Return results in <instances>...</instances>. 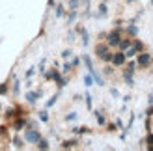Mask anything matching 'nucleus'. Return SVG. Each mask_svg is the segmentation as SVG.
Segmentation results:
<instances>
[{
  "mask_svg": "<svg viewBox=\"0 0 153 151\" xmlns=\"http://www.w3.org/2000/svg\"><path fill=\"white\" fill-rule=\"evenodd\" d=\"M95 54L101 58L103 62H112V58H114V52H110L108 43H99V45H95Z\"/></svg>",
  "mask_w": 153,
  "mask_h": 151,
  "instance_id": "f257e3e1",
  "label": "nucleus"
},
{
  "mask_svg": "<svg viewBox=\"0 0 153 151\" xmlns=\"http://www.w3.org/2000/svg\"><path fill=\"white\" fill-rule=\"evenodd\" d=\"M120 41H121V36H120L118 30H112V32L106 36V43H108V47H118Z\"/></svg>",
  "mask_w": 153,
  "mask_h": 151,
  "instance_id": "f03ea898",
  "label": "nucleus"
},
{
  "mask_svg": "<svg viewBox=\"0 0 153 151\" xmlns=\"http://www.w3.org/2000/svg\"><path fill=\"white\" fill-rule=\"evenodd\" d=\"M25 138H26L28 142H32V144H37V142L41 140V134L37 132V131H34V129H28V131L25 132Z\"/></svg>",
  "mask_w": 153,
  "mask_h": 151,
  "instance_id": "7ed1b4c3",
  "label": "nucleus"
},
{
  "mask_svg": "<svg viewBox=\"0 0 153 151\" xmlns=\"http://www.w3.org/2000/svg\"><path fill=\"white\" fill-rule=\"evenodd\" d=\"M149 60H151V54H148V52H138V60H136V64L142 65V67H146L149 64Z\"/></svg>",
  "mask_w": 153,
  "mask_h": 151,
  "instance_id": "20e7f679",
  "label": "nucleus"
},
{
  "mask_svg": "<svg viewBox=\"0 0 153 151\" xmlns=\"http://www.w3.org/2000/svg\"><path fill=\"white\" fill-rule=\"evenodd\" d=\"M125 60H127V56H125V52H114L112 64L120 67V65H123V64H125Z\"/></svg>",
  "mask_w": 153,
  "mask_h": 151,
  "instance_id": "39448f33",
  "label": "nucleus"
},
{
  "mask_svg": "<svg viewBox=\"0 0 153 151\" xmlns=\"http://www.w3.org/2000/svg\"><path fill=\"white\" fill-rule=\"evenodd\" d=\"M88 73L91 75V77H94V80L97 82V84H99V86H103V84H105V82H103V78H101V77H99V75H97V71L94 69V67H91V69H88Z\"/></svg>",
  "mask_w": 153,
  "mask_h": 151,
  "instance_id": "423d86ee",
  "label": "nucleus"
},
{
  "mask_svg": "<svg viewBox=\"0 0 153 151\" xmlns=\"http://www.w3.org/2000/svg\"><path fill=\"white\" fill-rule=\"evenodd\" d=\"M39 95H41V92H28V93H26V101H28V103H36V99H37Z\"/></svg>",
  "mask_w": 153,
  "mask_h": 151,
  "instance_id": "0eeeda50",
  "label": "nucleus"
},
{
  "mask_svg": "<svg viewBox=\"0 0 153 151\" xmlns=\"http://www.w3.org/2000/svg\"><path fill=\"white\" fill-rule=\"evenodd\" d=\"M131 45H133V39H121L118 47H120L121 50H125V49H129V47H131Z\"/></svg>",
  "mask_w": 153,
  "mask_h": 151,
  "instance_id": "6e6552de",
  "label": "nucleus"
},
{
  "mask_svg": "<svg viewBox=\"0 0 153 151\" xmlns=\"http://www.w3.org/2000/svg\"><path fill=\"white\" fill-rule=\"evenodd\" d=\"M136 52H138V50H136V47H134V45H131L129 49H125V56H127V58H133Z\"/></svg>",
  "mask_w": 153,
  "mask_h": 151,
  "instance_id": "1a4fd4ad",
  "label": "nucleus"
},
{
  "mask_svg": "<svg viewBox=\"0 0 153 151\" xmlns=\"http://www.w3.org/2000/svg\"><path fill=\"white\" fill-rule=\"evenodd\" d=\"M80 34H82V45H88L90 43V37H88V32L84 28H80Z\"/></svg>",
  "mask_w": 153,
  "mask_h": 151,
  "instance_id": "9d476101",
  "label": "nucleus"
},
{
  "mask_svg": "<svg viewBox=\"0 0 153 151\" xmlns=\"http://www.w3.org/2000/svg\"><path fill=\"white\" fill-rule=\"evenodd\" d=\"M84 84L90 88L91 84H94V77H91V75H86V77H84Z\"/></svg>",
  "mask_w": 153,
  "mask_h": 151,
  "instance_id": "9b49d317",
  "label": "nucleus"
},
{
  "mask_svg": "<svg viewBox=\"0 0 153 151\" xmlns=\"http://www.w3.org/2000/svg\"><path fill=\"white\" fill-rule=\"evenodd\" d=\"M37 147H39V149H49V142L47 140H39V142H37Z\"/></svg>",
  "mask_w": 153,
  "mask_h": 151,
  "instance_id": "f8f14e48",
  "label": "nucleus"
},
{
  "mask_svg": "<svg viewBox=\"0 0 153 151\" xmlns=\"http://www.w3.org/2000/svg\"><path fill=\"white\" fill-rule=\"evenodd\" d=\"M127 32L131 34V36H136V32H138V28H136L134 24H129V26H127Z\"/></svg>",
  "mask_w": 153,
  "mask_h": 151,
  "instance_id": "ddd939ff",
  "label": "nucleus"
},
{
  "mask_svg": "<svg viewBox=\"0 0 153 151\" xmlns=\"http://www.w3.org/2000/svg\"><path fill=\"white\" fill-rule=\"evenodd\" d=\"M95 116H97V123L99 125H105V118H103L101 112H95Z\"/></svg>",
  "mask_w": 153,
  "mask_h": 151,
  "instance_id": "4468645a",
  "label": "nucleus"
},
{
  "mask_svg": "<svg viewBox=\"0 0 153 151\" xmlns=\"http://www.w3.org/2000/svg\"><path fill=\"white\" fill-rule=\"evenodd\" d=\"M105 15H106V6L101 4V6H99V17H105Z\"/></svg>",
  "mask_w": 153,
  "mask_h": 151,
  "instance_id": "2eb2a0df",
  "label": "nucleus"
},
{
  "mask_svg": "<svg viewBox=\"0 0 153 151\" xmlns=\"http://www.w3.org/2000/svg\"><path fill=\"white\" fill-rule=\"evenodd\" d=\"M75 144H76L75 140H67V142H64V144H62V147H73Z\"/></svg>",
  "mask_w": 153,
  "mask_h": 151,
  "instance_id": "dca6fc26",
  "label": "nucleus"
},
{
  "mask_svg": "<svg viewBox=\"0 0 153 151\" xmlns=\"http://www.w3.org/2000/svg\"><path fill=\"white\" fill-rule=\"evenodd\" d=\"M134 67H136V62H131L127 65V73H134Z\"/></svg>",
  "mask_w": 153,
  "mask_h": 151,
  "instance_id": "f3484780",
  "label": "nucleus"
},
{
  "mask_svg": "<svg viewBox=\"0 0 153 151\" xmlns=\"http://www.w3.org/2000/svg\"><path fill=\"white\" fill-rule=\"evenodd\" d=\"M39 119H41V121H49V116H47V112H39Z\"/></svg>",
  "mask_w": 153,
  "mask_h": 151,
  "instance_id": "a211bd4d",
  "label": "nucleus"
},
{
  "mask_svg": "<svg viewBox=\"0 0 153 151\" xmlns=\"http://www.w3.org/2000/svg\"><path fill=\"white\" fill-rule=\"evenodd\" d=\"M22 127H25V121H22V119H19V121L15 123V131H21Z\"/></svg>",
  "mask_w": 153,
  "mask_h": 151,
  "instance_id": "6ab92c4d",
  "label": "nucleus"
},
{
  "mask_svg": "<svg viewBox=\"0 0 153 151\" xmlns=\"http://www.w3.org/2000/svg\"><path fill=\"white\" fill-rule=\"evenodd\" d=\"M84 64H86V67H88V69H91V67H94V65H91V60H90V56H84Z\"/></svg>",
  "mask_w": 153,
  "mask_h": 151,
  "instance_id": "aec40b11",
  "label": "nucleus"
},
{
  "mask_svg": "<svg viewBox=\"0 0 153 151\" xmlns=\"http://www.w3.org/2000/svg\"><path fill=\"white\" fill-rule=\"evenodd\" d=\"M148 144H149V149H153V132L148 134Z\"/></svg>",
  "mask_w": 153,
  "mask_h": 151,
  "instance_id": "412c9836",
  "label": "nucleus"
},
{
  "mask_svg": "<svg viewBox=\"0 0 153 151\" xmlns=\"http://www.w3.org/2000/svg\"><path fill=\"white\" fill-rule=\"evenodd\" d=\"M69 7H71V10H76V7H79V0H71V2H69Z\"/></svg>",
  "mask_w": 153,
  "mask_h": 151,
  "instance_id": "4be33fe9",
  "label": "nucleus"
},
{
  "mask_svg": "<svg viewBox=\"0 0 153 151\" xmlns=\"http://www.w3.org/2000/svg\"><path fill=\"white\" fill-rule=\"evenodd\" d=\"M133 45H134V47H136V50H138V52H142V49H144V47H142V43H140L138 39H136V41H134Z\"/></svg>",
  "mask_w": 153,
  "mask_h": 151,
  "instance_id": "5701e85b",
  "label": "nucleus"
},
{
  "mask_svg": "<svg viewBox=\"0 0 153 151\" xmlns=\"http://www.w3.org/2000/svg\"><path fill=\"white\" fill-rule=\"evenodd\" d=\"M7 93V84H0V95Z\"/></svg>",
  "mask_w": 153,
  "mask_h": 151,
  "instance_id": "b1692460",
  "label": "nucleus"
},
{
  "mask_svg": "<svg viewBox=\"0 0 153 151\" xmlns=\"http://www.w3.org/2000/svg\"><path fill=\"white\" fill-rule=\"evenodd\" d=\"M56 15H58V17H62V15H64V7H62V6L56 7Z\"/></svg>",
  "mask_w": 153,
  "mask_h": 151,
  "instance_id": "393cba45",
  "label": "nucleus"
},
{
  "mask_svg": "<svg viewBox=\"0 0 153 151\" xmlns=\"http://www.w3.org/2000/svg\"><path fill=\"white\" fill-rule=\"evenodd\" d=\"M88 129H86V127H76V129H75V132L76 134H80V132H86Z\"/></svg>",
  "mask_w": 153,
  "mask_h": 151,
  "instance_id": "a878e982",
  "label": "nucleus"
},
{
  "mask_svg": "<svg viewBox=\"0 0 153 151\" xmlns=\"http://www.w3.org/2000/svg\"><path fill=\"white\" fill-rule=\"evenodd\" d=\"M86 104H88V108H91V95L86 93Z\"/></svg>",
  "mask_w": 153,
  "mask_h": 151,
  "instance_id": "bb28decb",
  "label": "nucleus"
},
{
  "mask_svg": "<svg viewBox=\"0 0 153 151\" xmlns=\"http://www.w3.org/2000/svg\"><path fill=\"white\" fill-rule=\"evenodd\" d=\"M56 99H58V97H56V95H54V97H52V99H49V101H47V107H52V104H54V103H56Z\"/></svg>",
  "mask_w": 153,
  "mask_h": 151,
  "instance_id": "cd10ccee",
  "label": "nucleus"
},
{
  "mask_svg": "<svg viewBox=\"0 0 153 151\" xmlns=\"http://www.w3.org/2000/svg\"><path fill=\"white\" fill-rule=\"evenodd\" d=\"M69 56H71V50H64V52H62V58H64V60H67Z\"/></svg>",
  "mask_w": 153,
  "mask_h": 151,
  "instance_id": "c85d7f7f",
  "label": "nucleus"
},
{
  "mask_svg": "<svg viewBox=\"0 0 153 151\" xmlns=\"http://www.w3.org/2000/svg\"><path fill=\"white\" fill-rule=\"evenodd\" d=\"M13 144H15V147H22V142H21L19 138H15V140H13Z\"/></svg>",
  "mask_w": 153,
  "mask_h": 151,
  "instance_id": "c756f323",
  "label": "nucleus"
},
{
  "mask_svg": "<svg viewBox=\"0 0 153 151\" xmlns=\"http://www.w3.org/2000/svg\"><path fill=\"white\" fill-rule=\"evenodd\" d=\"M75 118H76V114H69V116H67L65 119H67V121H73V119H75Z\"/></svg>",
  "mask_w": 153,
  "mask_h": 151,
  "instance_id": "7c9ffc66",
  "label": "nucleus"
},
{
  "mask_svg": "<svg viewBox=\"0 0 153 151\" xmlns=\"http://www.w3.org/2000/svg\"><path fill=\"white\" fill-rule=\"evenodd\" d=\"M69 69H71V64H65V65H64V73H67Z\"/></svg>",
  "mask_w": 153,
  "mask_h": 151,
  "instance_id": "2f4dec72",
  "label": "nucleus"
},
{
  "mask_svg": "<svg viewBox=\"0 0 153 151\" xmlns=\"http://www.w3.org/2000/svg\"><path fill=\"white\" fill-rule=\"evenodd\" d=\"M110 93H112L114 97H118V90H116V88H112V90H110Z\"/></svg>",
  "mask_w": 153,
  "mask_h": 151,
  "instance_id": "473e14b6",
  "label": "nucleus"
},
{
  "mask_svg": "<svg viewBox=\"0 0 153 151\" xmlns=\"http://www.w3.org/2000/svg\"><path fill=\"white\" fill-rule=\"evenodd\" d=\"M127 2H134V0H127Z\"/></svg>",
  "mask_w": 153,
  "mask_h": 151,
  "instance_id": "72a5a7b5",
  "label": "nucleus"
},
{
  "mask_svg": "<svg viewBox=\"0 0 153 151\" xmlns=\"http://www.w3.org/2000/svg\"><path fill=\"white\" fill-rule=\"evenodd\" d=\"M151 4H153V0H151Z\"/></svg>",
  "mask_w": 153,
  "mask_h": 151,
  "instance_id": "f704fd0d",
  "label": "nucleus"
}]
</instances>
